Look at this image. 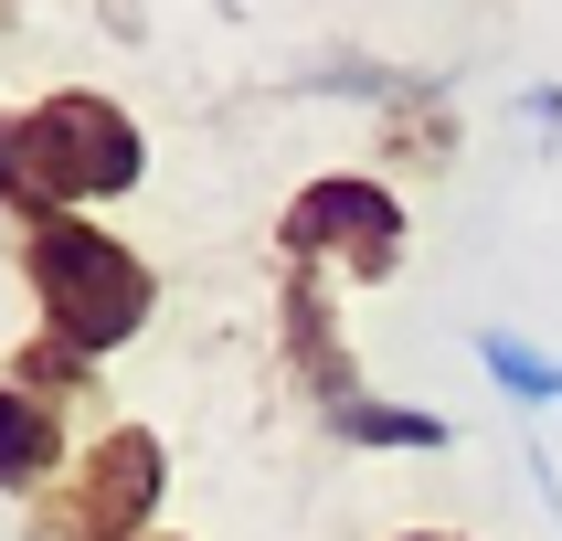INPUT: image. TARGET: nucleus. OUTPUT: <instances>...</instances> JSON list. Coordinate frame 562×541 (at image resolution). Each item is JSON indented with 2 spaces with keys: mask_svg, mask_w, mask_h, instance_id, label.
<instances>
[{
  "mask_svg": "<svg viewBox=\"0 0 562 541\" xmlns=\"http://www.w3.org/2000/svg\"><path fill=\"white\" fill-rule=\"evenodd\" d=\"M138 170H149V138L127 127L117 95H95V86L32 95V106L0 117V213H11V234L43 223V213L117 202V191H138Z\"/></svg>",
  "mask_w": 562,
  "mask_h": 541,
  "instance_id": "obj_1",
  "label": "nucleus"
},
{
  "mask_svg": "<svg viewBox=\"0 0 562 541\" xmlns=\"http://www.w3.org/2000/svg\"><path fill=\"white\" fill-rule=\"evenodd\" d=\"M22 286H32V308H43V340L86 350V361L127 350L138 329H149V308H159L149 255L117 245V234H106V223H86V213L22 223Z\"/></svg>",
  "mask_w": 562,
  "mask_h": 541,
  "instance_id": "obj_2",
  "label": "nucleus"
},
{
  "mask_svg": "<svg viewBox=\"0 0 562 541\" xmlns=\"http://www.w3.org/2000/svg\"><path fill=\"white\" fill-rule=\"evenodd\" d=\"M159 499H170V446L149 425H106L43 499V541H159Z\"/></svg>",
  "mask_w": 562,
  "mask_h": 541,
  "instance_id": "obj_3",
  "label": "nucleus"
},
{
  "mask_svg": "<svg viewBox=\"0 0 562 541\" xmlns=\"http://www.w3.org/2000/svg\"><path fill=\"white\" fill-rule=\"evenodd\" d=\"M277 255L286 266H350V277H393L404 266V202H393V181H372V170H329V181H308L297 202L277 213Z\"/></svg>",
  "mask_w": 562,
  "mask_h": 541,
  "instance_id": "obj_4",
  "label": "nucleus"
},
{
  "mask_svg": "<svg viewBox=\"0 0 562 541\" xmlns=\"http://www.w3.org/2000/svg\"><path fill=\"white\" fill-rule=\"evenodd\" d=\"M277 329H286V372H297V393H308L318 414L361 404V382H350V340H340V318H329V277H318V266H286Z\"/></svg>",
  "mask_w": 562,
  "mask_h": 541,
  "instance_id": "obj_5",
  "label": "nucleus"
},
{
  "mask_svg": "<svg viewBox=\"0 0 562 541\" xmlns=\"http://www.w3.org/2000/svg\"><path fill=\"white\" fill-rule=\"evenodd\" d=\"M75 467V414L32 382H0V488L11 499H54Z\"/></svg>",
  "mask_w": 562,
  "mask_h": 541,
  "instance_id": "obj_6",
  "label": "nucleus"
},
{
  "mask_svg": "<svg viewBox=\"0 0 562 541\" xmlns=\"http://www.w3.org/2000/svg\"><path fill=\"white\" fill-rule=\"evenodd\" d=\"M382 149L414 159V170H446V159H457V117H446L436 75H404V86L382 95Z\"/></svg>",
  "mask_w": 562,
  "mask_h": 541,
  "instance_id": "obj_7",
  "label": "nucleus"
},
{
  "mask_svg": "<svg viewBox=\"0 0 562 541\" xmlns=\"http://www.w3.org/2000/svg\"><path fill=\"white\" fill-rule=\"evenodd\" d=\"M318 425H329L340 446H414V457H436V446L457 436L446 414H425V404H372V393H361V404H340V414H318Z\"/></svg>",
  "mask_w": 562,
  "mask_h": 541,
  "instance_id": "obj_8",
  "label": "nucleus"
},
{
  "mask_svg": "<svg viewBox=\"0 0 562 541\" xmlns=\"http://www.w3.org/2000/svg\"><path fill=\"white\" fill-rule=\"evenodd\" d=\"M477 361H488V382H499L509 404H562V361H552V350H531L520 329H488Z\"/></svg>",
  "mask_w": 562,
  "mask_h": 541,
  "instance_id": "obj_9",
  "label": "nucleus"
},
{
  "mask_svg": "<svg viewBox=\"0 0 562 541\" xmlns=\"http://www.w3.org/2000/svg\"><path fill=\"white\" fill-rule=\"evenodd\" d=\"M520 106H531V127H541V138H562V95H552V86H531Z\"/></svg>",
  "mask_w": 562,
  "mask_h": 541,
  "instance_id": "obj_10",
  "label": "nucleus"
},
{
  "mask_svg": "<svg viewBox=\"0 0 562 541\" xmlns=\"http://www.w3.org/2000/svg\"><path fill=\"white\" fill-rule=\"evenodd\" d=\"M404 541H468V531H404Z\"/></svg>",
  "mask_w": 562,
  "mask_h": 541,
  "instance_id": "obj_11",
  "label": "nucleus"
},
{
  "mask_svg": "<svg viewBox=\"0 0 562 541\" xmlns=\"http://www.w3.org/2000/svg\"><path fill=\"white\" fill-rule=\"evenodd\" d=\"M159 541H181V531H159Z\"/></svg>",
  "mask_w": 562,
  "mask_h": 541,
  "instance_id": "obj_12",
  "label": "nucleus"
}]
</instances>
